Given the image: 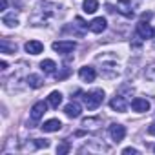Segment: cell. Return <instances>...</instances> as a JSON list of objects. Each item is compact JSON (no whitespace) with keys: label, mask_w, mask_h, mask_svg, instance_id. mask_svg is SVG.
I'll return each instance as SVG.
<instances>
[{"label":"cell","mask_w":155,"mask_h":155,"mask_svg":"<svg viewBox=\"0 0 155 155\" xmlns=\"http://www.w3.org/2000/svg\"><path fill=\"white\" fill-rule=\"evenodd\" d=\"M26 81H28L29 88H35V90H38V88H42V86H44V81L40 79L38 75H29Z\"/></svg>","instance_id":"19"},{"label":"cell","mask_w":155,"mask_h":155,"mask_svg":"<svg viewBox=\"0 0 155 155\" xmlns=\"http://www.w3.org/2000/svg\"><path fill=\"white\" fill-rule=\"evenodd\" d=\"M48 104H49L51 108H58V106L62 104V93H60V91H51L49 97H48Z\"/></svg>","instance_id":"15"},{"label":"cell","mask_w":155,"mask_h":155,"mask_svg":"<svg viewBox=\"0 0 155 155\" xmlns=\"http://www.w3.org/2000/svg\"><path fill=\"white\" fill-rule=\"evenodd\" d=\"M8 8V0H0V11H4Z\"/></svg>","instance_id":"28"},{"label":"cell","mask_w":155,"mask_h":155,"mask_svg":"<svg viewBox=\"0 0 155 155\" xmlns=\"http://www.w3.org/2000/svg\"><path fill=\"white\" fill-rule=\"evenodd\" d=\"M117 9H119V13H122L124 17H128V18H131L135 13H133V4H131V0H119L117 2Z\"/></svg>","instance_id":"4"},{"label":"cell","mask_w":155,"mask_h":155,"mask_svg":"<svg viewBox=\"0 0 155 155\" xmlns=\"http://www.w3.org/2000/svg\"><path fill=\"white\" fill-rule=\"evenodd\" d=\"M26 51L29 53V55H40L42 51H44V44L42 42H38V40H29V42H26Z\"/></svg>","instance_id":"12"},{"label":"cell","mask_w":155,"mask_h":155,"mask_svg":"<svg viewBox=\"0 0 155 155\" xmlns=\"http://www.w3.org/2000/svg\"><path fill=\"white\" fill-rule=\"evenodd\" d=\"M102 101H104V91L102 90H93V91L84 95V104H86L88 110H97L102 104Z\"/></svg>","instance_id":"1"},{"label":"cell","mask_w":155,"mask_h":155,"mask_svg":"<svg viewBox=\"0 0 155 155\" xmlns=\"http://www.w3.org/2000/svg\"><path fill=\"white\" fill-rule=\"evenodd\" d=\"M110 137L115 140V142H120L124 137H126V128L122 124H111L110 126Z\"/></svg>","instance_id":"3"},{"label":"cell","mask_w":155,"mask_h":155,"mask_svg":"<svg viewBox=\"0 0 155 155\" xmlns=\"http://www.w3.org/2000/svg\"><path fill=\"white\" fill-rule=\"evenodd\" d=\"M40 69H42L44 73H48V75H51V73H55V69H57V64H55L53 60H49V58H46V60H42V62H40Z\"/></svg>","instance_id":"17"},{"label":"cell","mask_w":155,"mask_h":155,"mask_svg":"<svg viewBox=\"0 0 155 155\" xmlns=\"http://www.w3.org/2000/svg\"><path fill=\"white\" fill-rule=\"evenodd\" d=\"M57 53H69V51H73L75 48H77V44L73 42V40H57V42H53V46H51Z\"/></svg>","instance_id":"2"},{"label":"cell","mask_w":155,"mask_h":155,"mask_svg":"<svg viewBox=\"0 0 155 155\" xmlns=\"http://www.w3.org/2000/svg\"><path fill=\"white\" fill-rule=\"evenodd\" d=\"M79 77H81L84 82H93V81H95V77H97L95 68H91V66H84V68H81V69H79Z\"/></svg>","instance_id":"10"},{"label":"cell","mask_w":155,"mask_h":155,"mask_svg":"<svg viewBox=\"0 0 155 155\" xmlns=\"http://www.w3.org/2000/svg\"><path fill=\"white\" fill-rule=\"evenodd\" d=\"M64 113H66L69 119H77V117H81L82 108H81V104H79V102H69V104H66V106H64Z\"/></svg>","instance_id":"8"},{"label":"cell","mask_w":155,"mask_h":155,"mask_svg":"<svg viewBox=\"0 0 155 155\" xmlns=\"http://www.w3.org/2000/svg\"><path fill=\"white\" fill-rule=\"evenodd\" d=\"M35 146L37 148H48L49 140H46V139H35Z\"/></svg>","instance_id":"23"},{"label":"cell","mask_w":155,"mask_h":155,"mask_svg":"<svg viewBox=\"0 0 155 155\" xmlns=\"http://www.w3.org/2000/svg\"><path fill=\"white\" fill-rule=\"evenodd\" d=\"M40 128H42V131H46V133H53V131H58V130L62 128V122H60L58 119H49V120H46Z\"/></svg>","instance_id":"13"},{"label":"cell","mask_w":155,"mask_h":155,"mask_svg":"<svg viewBox=\"0 0 155 155\" xmlns=\"http://www.w3.org/2000/svg\"><path fill=\"white\" fill-rule=\"evenodd\" d=\"M84 13H90L93 15L97 9H99V0H84Z\"/></svg>","instance_id":"18"},{"label":"cell","mask_w":155,"mask_h":155,"mask_svg":"<svg viewBox=\"0 0 155 155\" xmlns=\"http://www.w3.org/2000/svg\"><path fill=\"white\" fill-rule=\"evenodd\" d=\"M46 111H48V104H46L44 101H40V102L33 104V108H31V119L37 122V120L42 119V115H44Z\"/></svg>","instance_id":"7"},{"label":"cell","mask_w":155,"mask_h":155,"mask_svg":"<svg viewBox=\"0 0 155 155\" xmlns=\"http://www.w3.org/2000/svg\"><path fill=\"white\" fill-rule=\"evenodd\" d=\"M69 150H71V146H69L68 140H62V142L57 146V153H58V155H64V153H68Z\"/></svg>","instance_id":"21"},{"label":"cell","mask_w":155,"mask_h":155,"mask_svg":"<svg viewBox=\"0 0 155 155\" xmlns=\"http://www.w3.org/2000/svg\"><path fill=\"white\" fill-rule=\"evenodd\" d=\"M135 31H137V35H139L140 38H144V40H146V38H153V29H151V26H150L148 22H142V20H140V22L137 24V29H135Z\"/></svg>","instance_id":"5"},{"label":"cell","mask_w":155,"mask_h":155,"mask_svg":"<svg viewBox=\"0 0 155 155\" xmlns=\"http://www.w3.org/2000/svg\"><path fill=\"white\" fill-rule=\"evenodd\" d=\"M131 110L137 111V113H144V111L150 110V101H146V99H142V97H135V99L131 101Z\"/></svg>","instance_id":"6"},{"label":"cell","mask_w":155,"mask_h":155,"mask_svg":"<svg viewBox=\"0 0 155 155\" xmlns=\"http://www.w3.org/2000/svg\"><path fill=\"white\" fill-rule=\"evenodd\" d=\"M144 75H146V79H148V81H151V82H155V64H150V66L146 68V71H144Z\"/></svg>","instance_id":"22"},{"label":"cell","mask_w":155,"mask_h":155,"mask_svg":"<svg viewBox=\"0 0 155 155\" xmlns=\"http://www.w3.org/2000/svg\"><path fill=\"white\" fill-rule=\"evenodd\" d=\"M106 26H108V22H106V18L104 17H97V18H93L91 22H90V31L91 33H102L104 29H106Z\"/></svg>","instance_id":"9"},{"label":"cell","mask_w":155,"mask_h":155,"mask_svg":"<svg viewBox=\"0 0 155 155\" xmlns=\"http://www.w3.org/2000/svg\"><path fill=\"white\" fill-rule=\"evenodd\" d=\"M2 22H4L8 28H13V26H17V24H18V18H17V15H15V13H9V15H4Z\"/></svg>","instance_id":"20"},{"label":"cell","mask_w":155,"mask_h":155,"mask_svg":"<svg viewBox=\"0 0 155 155\" xmlns=\"http://www.w3.org/2000/svg\"><path fill=\"white\" fill-rule=\"evenodd\" d=\"M0 68H2V69H8V62L2 60V62H0Z\"/></svg>","instance_id":"29"},{"label":"cell","mask_w":155,"mask_h":155,"mask_svg":"<svg viewBox=\"0 0 155 155\" xmlns=\"http://www.w3.org/2000/svg\"><path fill=\"white\" fill-rule=\"evenodd\" d=\"M122 153H124V155H128V153H139V150H135V148H126V150H122Z\"/></svg>","instance_id":"26"},{"label":"cell","mask_w":155,"mask_h":155,"mask_svg":"<svg viewBox=\"0 0 155 155\" xmlns=\"http://www.w3.org/2000/svg\"><path fill=\"white\" fill-rule=\"evenodd\" d=\"M110 108L113 110V111H119V113H124L126 110H128V104H126V101H124V97H113L111 101H110Z\"/></svg>","instance_id":"11"},{"label":"cell","mask_w":155,"mask_h":155,"mask_svg":"<svg viewBox=\"0 0 155 155\" xmlns=\"http://www.w3.org/2000/svg\"><path fill=\"white\" fill-rule=\"evenodd\" d=\"M153 151H155V144H153Z\"/></svg>","instance_id":"31"},{"label":"cell","mask_w":155,"mask_h":155,"mask_svg":"<svg viewBox=\"0 0 155 155\" xmlns=\"http://www.w3.org/2000/svg\"><path fill=\"white\" fill-rule=\"evenodd\" d=\"M153 38H155V29H153Z\"/></svg>","instance_id":"30"},{"label":"cell","mask_w":155,"mask_h":155,"mask_svg":"<svg viewBox=\"0 0 155 155\" xmlns=\"http://www.w3.org/2000/svg\"><path fill=\"white\" fill-rule=\"evenodd\" d=\"M0 49H2V53L11 55V53L17 51V44H11L8 38H2V40H0Z\"/></svg>","instance_id":"16"},{"label":"cell","mask_w":155,"mask_h":155,"mask_svg":"<svg viewBox=\"0 0 155 155\" xmlns=\"http://www.w3.org/2000/svg\"><path fill=\"white\" fill-rule=\"evenodd\" d=\"M150 18H151V13H150V11H144V13L140 15V20H142V22H150Z\"/></svg>","instance_id":"25"},{"label":"cell","mask_w":155,"mask_h":155,"mask_svg":"<svg viewBox=\"0 0 155 155\" xmlns=\"http://www.w3.org/2000/svg\"><path fill=\"white\" fill-rule=\"evenodd\" d=\"M82 126H84V130H97L99 126H102V120H101V117H90V119L82 120Z\"/></svg>","instance_id":"14"},{"label":"cell","mask_w":155,"mask_h":155,"mask_svg":"<svg viewBox=\"0 0 155 155\" xmlns=\"http://www.w3.org/2000/svg\"><path fill=\"white\" fill-rule=\"evenodd\" d=\"M69 73H71V71H69V68H64V71H62V73H57L55 77H57V81H62V79H66Z\"/></svg>","instance_id":"24"},{"label":"cell","mask_w":155,"mask_h":155,"mask_svg":"<svg viewBox=\"0 0 155 155\" xmlns=\"http://www.w3.org/2000/svg\"><path fill=\"white\" fill-rule=\"evenodd\" d=\"M148 133H150V135H155V122H151V124L148 126Z\"/></svg>","instance_id":"27"}]
</instances>
